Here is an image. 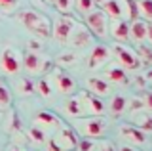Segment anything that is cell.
<instances>
[{
    "label": "cell",
    "mask_w": 152,
    "mask_h": 151,
    "mask_svg": "<svg viewBox=\"0 0 152 151\" xmlns=\"http://www.w3.org/2000/svg\"><path fill=\"white\" fill-rule=\"evenodd\" d=\"M10 105H12V92L6 82L0 81V109H8Z\"/></svg>",
    "instance_id": "cell-25"
},
{
    "label": "cell",
    "mask_w": 152,
    "mask_h": 151,
    "mask_svg": "<svg viewBox=\"0 0 152 151\" xmlns=\"http://www.w3.org/2000/svg\"><path fill=\"white\" fill-rule=\"evenodd\" d=\"M133 2H137V0H133Z\"/></svg>",
    "instance_id": "cell-36"
},
{
    "label": "cell",
    "mask_w": 152,
    "mask_h": 151,
    "mask_svg": "<svg viewBox=\"0 0 152 151\" xmlns=\"http://www.w3.org/2000/svg\"><path fill=\"white\" fill-rule=\"evenodd\" d=\"M129 38L139 42V44H145L146 40L150 38V23L142 17H137L129 23Z\"/></svg>",
    "instance_id": "cell-10"
},
{
    "label": "cell",
    "mask_w": 152,
    "mask_h": 151,
    "mask_svg": "<svg viewBox=\"0 0 152 151\" xmlns=\"http://www.w3.org/2000/svg\"><path fill=\"white\" fill-rule=\"evenodd\" d=\"M78 130L82 132L84 138H91V140H97V138H103L108 130V122L103 115H97V117H82L78 119Z\"/></svg>",
    "instance_id": "cell-3"
},
{
    "label": "cell",
    "mask_w": 152,
    "mask_h": 151,
    "mask_svg": "<svg viewBox=\"0 0 152 151\" xmlns=\"http://www.w3.org/2000/svg\"><path fill=\"white\" fill-rule=\"evenodd\" d=\"M17 92L19 96H32L36 92V84L31 77H21L17 81Z\"/></svg>",
    "instance_id": "cell-21"
},
{
    "label": "cell",
    "mask_w": 152,
    "mask_h": 151,
    "mask_svg": "<svg viewBox=\"0 0 152 151\" xmlns=\"http://www.w3.org/2000/svg\"><path fill=\"white\" fill-rule=\"evenodd\" d=\"M65 111L69 117L72 119H82L86 117V107H84V100H82V92H76L69 98V101L65 103Z\"/></svg>",
    "instance_id": "cell-18"
},
{
    "label": "cell",
    "mask_w": 152,
    "mask_h": 151,
    "mask_svg": "<svg viewBox=\"0 0 152 151\" xmlns=\"http://www.w3.org/2000/svg\"><path fill=\"white\" fill-rule=\"evenodd\" d=\"M0 69L6 75H17L23 69V56L12 46L4 48L0 54Z\"/></svg>",
    "instance_id": "cell-8"
},
{
    "label": "cell",
    "mask_w": 152,
    "mask_h": 151,
    "mask_svg": "<svg viewBox=\"0 0 152 151\" xmlns=\"http://www.w3.org/2000/svg\"><path fill=\"white\" fill-rule=\"evenodd\" d=\"M126 109H127L126 96H120V94L112 96V100H110V113L112 115H122V113H126Z\"/></svg>",
    "instance_id": "cell-23"
},
{
    "label": "cell",
    "mask_w": 152,
    "mask_h": 151,
    "mask_svg": "<svg viewBox=\"0 0 152 151\" xmlns=\"http://www.w3.org/2000/svg\"><path fill=\"white\" fill-rule=\"evenodd\" d=\"M104 81L107 82H116V84H126L127 82V75H126V69H122L120 65H110L104 73Z\"/></svg>",
    "instance_id": "cell-20"
},
{
    "label": "cell",
    "mask_w": 152,
    "mask_h": 151,
    "mask_svg": "<svg viewBox=\"0 0 152 151\" xmlns=\"http://www.w3.org/2000/svg\"><path fill=\"white\" fill-rule=\"evenodd\" d=\"M53 4H55V10L59 12L61 16H70V12H72V8H74L72 0H53Z\"/></svg>",
    "instance_id": "cell-27"
},
{
    "label": "cell",
    "mask_w": 152,
    "mask_h": 151,
    "mask_svg": "<svg viewBox=\"0 0 152 151\" xmlns=\"http://www.w3.org/2000/svg\"><path fill=\"white\" fill-rule=\"evenodd\" d=\"M76 21L70 16H59L55 21H51V36L57 42H66L70 31L74 29Z\"/></svg>",
    "instance_id": "cell-9"
},
{
    "label": "cell",
    "mask_w": 152,
    "mask_h": 151,
    "mask_svg": "<svg viewBox=\"0 0 152 151\" xmlns=\"http://www.w3.org/2000/svg\"><path fill=\"white\" fill-rule=\"evenodd\" d=\"M34 124L36 126H40V128H44L46 132L50 130V132H53L57 130L63 122H61V119L55 115L53 111H50V109H42V111H38L36 115H34Z\"/></svg>",
    "instance_id": "cell-11"
},
{
    "label": "cell",
    "mask_w": 152,
    "mask_h": 151,
    "mask_svg": "<svg viewBox=\"0 0 152 151\" xmlns=\"http://www.w3.org/2000/svg\"><path fill=\"white\" fill-rule=\"evenodd\" d=\"M76 144H78V136L76 132L66 124H61L57 130L48 140V151H74Z\"/></svg>",
    "instance_id": "cell-2"
},
{
    "label": "cell",
    "mask_w": 152,
    "mask_h": 151,
    "mask_svg": "<svg viewBox=\"0 0 152 151\" xmlns=\"http://www.w3.org/2000/svg\"><path fill=\"white\" fill-rule=\"evenodd\" d=\"M19 19H21V23L28 31L34 33L40 38L51 36V19L48 16H44L42 12L31 10V8H28V10H21L19 12Z\"/></svg>",
    "instance_id": "cell-1"
},
{
    "label": "cell",
    "mask_w": 152,
    "mask_h": 151,
    "mask_svg": "<svg viewBox=\"0 0 152 151\" xmlns=\"http://www.w3.org/2000/svg\"><path fill=\"white\" fill-rule=\"evenodd\" d=\"M112 54L118 59V65L126 71H137L141 69V58L137 56V52L129 48V46L122 44V42H114L112 44Z\"/></svg>",
    "instance_id": "cell-5"
},
{
    "label": "cell",
    "mask_w": 152,
    "mask_h": 151,
    "mask_svg": "<svg viewBox=\"0 0 152 151\" xmlns=\"http://www.w3.org/2000/svg\"><path fill=\"white\" fill-rule=\"evenodd\" d=\"M51 2H53V0H51Z\"/></svg>",
    "instance_id": "cell-37"
},
{
    "label": "cell",
    "mask_w": 152,
    "mask_h": 151,
    "mask_svg": "<svg viewBox=\"0 0 152 151\" xmlns=\"http://www.w3.org/2000/svg\"><path fill=\"white\" fill-rule=\"evenodd\" d=\"M95 151H116V147H114L112 141L103 140V141H97V147H95Z\"/></svg>",
    "instance_id": "cell-31"
},
{
    "label": "cell",
    "mask_w": 152,
    "mask_h": 151,
    "mask_svg": "<svg viewBox=\"0 0 152 151\" xmlns=\"http://www.w3.org/2000/svg\"><path fill=\"white\" fill-rule=\"evenodd\" d=\"M91 38H93V35L89 33L88 27H86V25H78V23H76L74 29L70 31L66 42H69L72 48H84V46H88L89 42H91Z\"/></svg>",
    "instance_id": "cell-12"
},
{
    "label": "cell",
    "mask_w": 152,
    "mask_h": 151,
    "mask_svg": "<svg viewBox=\"0 0 152 151\" xmlns=\"http://www.w3.org/2000/svg\"><path fill=\"white\" fill-rule=\"evenodd\" d=\"M110 48L108 46H104V44H97L95 48L91 50V54H89V58H88V67L89 69H99V67H103L104 63H107L108 59H110Z\"/></svg>",
    "instance_id": "cell-14"
},
{
    "label": "cell",
    "mask_w": 152,
    "mask_h": 151,
    "mask_svg": "<svg viewBox=\"0 0 152 151\" xmlns=\"http://www.w3.org/2000/svg\"><path fill=\"white\" fill-rule=\"evenodd\" d=\"M108 29H110V36L116 42H127L129 40V21L126 19H110L108 21Z\"/></svg>",
    "instance_id": "cell-15"
},
{
    "label": "cell",
    "mask_w": 152,
    "mask_h": 151,
    "mask_svg": "<svg viewBox=\"0 0 152 151\" xmlns=\"http://www.w3.org/2000/svg\"><path fill=\"white\" fill-rule=\"evenodd\" d=\"M137 12H139V17L142 13V19L148 21L152 16V2L150 0H137Z\"/></svg>",
    "instance_id": "cell-26"
},
{
    "label": "cell",
    "mask_w": 152,
    "mask_h": 151,
    "mask_svg": "<svg viewBox=\"0 0 152 151\" xmlns=\"http://www.w3.org/2000/svg\"><path fill=\"white\" fill-rule=\"evenodd\" d=\"M82 100H84V107H86V117H97L104 113V103L97 96L89 94L88 90H82Z\"/></svg>",
    "instance_id": "cell-16"
},
{
    "label": "cell",
    "mask_w": 152,
    "mask_h": 151,
    "mask_svg": "<svg viewBox=\"0 0 152 151\" xmlns=\"http://www.w3.org/2000/svg\"><path fill=\"white\" fill-rule=\"evenodd\" d=\"M86 86H88V92L93 96H110L112 94V84L107 82L103 77H88Z\"/></svg>",
    "instance_id": "cell-17"
},
{
    "label": "cell",
    "mask_w": 152,
    "mask_h": 151,
    "mask_svg": "<svg viewBox=\"0 0 152 151\" xmlns=\"http://www.w3.org/2000/svg\"><path fill=\"white\" fill-rule=\"evenodd\" d=\"M120 151H133V147H129V145H124Z\"/></svg>",
    "instance_id": "cell-34"
},
{
    "label": "cell",
    "mask_w": 152,
    "mask_h": 151,
    "mask_svg": "<svg viewBox=\"0 0 152 151\" xmlns=\"http://www.w3.org/2000/svg\"><path fill=\"white\" fill-rule=\"evenodd\" d=\"M120 134L126 140H129L135 145H146L148 144V132H145L139 128L137 124H122L120 126Z\"/></svg>",
    "instance_id": "cell-13"
},
{
    "label": "cell",
    "mask_w": 152,
    "mask_h": 151,
    "mask_svg": "<svg viewBox=\"0 0 152 151\" xmlns=\"http://www.w3.org/2000/svg\"><path fill=\"white\" fill-rule=\"evenodd\" d=\"M4 151H25V147H21V145H15V144H10Z\"/></svg>",
    "instance_id": "cell-33"
},
{
    "label": "cell",
    "mask_w": 152,
    "mask_h": 151,
    "mask_svg": "<svg viewBox=\"0 0 152 151\" xmlns=\"http://www.w3.org/2000/svg\"><path fill=\"white\" fill-rule=\"evenodd\" d=\"M17 6H19V0H0V10L6 13H12Z\"/></svg>",
    "instance_id": "cell-30"
},
{
    "label": "cell",
    "mask_w": 152,
    "mask_h": 151,
    "mask_svg": "<svg viewBox=\"0 0 152 151\" xmlns=\"http://www.w3.org/2000/svg\"><path fill=\"white\" fill-rule=\"evenodd\" d=\"M59 63H65V65H70V63H76V56L66 52V54H61L59 56Z\"/></svg>",
    "instance_id": "cell-32"
},
{
    "label": "cell",
    "mask_w": 152,
    "mask_h": 151,
    "mask_svg": "<svg viewBox=\"0 0 152 151\" xmlns=\"http://www.w3.org/2000/svg\"><path fill=\"white\" fill-rule=\"evenodd\" d=\"M86 27L89 29L93 36H99V38H104L108 35V17L107 13L99 8H95L93 12H89L86 16Z\"/></svg>",
    "instance_id": "cell-7"
},
{
    "label": "cell",
    "mask_w": 152,
    "mask_h": 151,
    "mask_svg": "<svg viewBox=\"0 0 152 151\" xmlns=\"http://www.w3.org/2000/svg\"><path fill=\"white\" fill-rule=\"evenodd\" d=\"M48 81H50L51 88H55L59 94H63V96H72V94L78 92V86H76V81L72 77H70L69 73H66L65 69L61 67H55L51 69V73L48 75Z\"/></svg>",
    "instance_id": "cell-4"
},
{
    "label": "cell",
    "mask_w": 152,
    "mask_h": 151,
    "mask_svg": "<svg viewBox=\"0 0 152 151\" xmlns=\"http://www.w3.org/2000/svg\"><path fill=\"white\" fill-rule=\"evenodd\" d=\"M34 84H36V92H40L42 96H46V98L51 96V92H53V88H51V84H50V81H48L46 77H40Z\"/></svg>",
    "instance_id": "cell-28"
},
{
    "label": "cell",
    "mask_w": 152,
    "mask_h": 151,
    "mask_svg": "<svg viewBox=\"0 0 152 151\" xmlns=\"http://www.w3.org/2000/svg\"><path fill=\"white\" fill-rule=\"evenodd\" d=\"M74 8L78 13H82V16H88L89 12H93L95 8H97V2L95 0H72Z\"/></svg>",
    "instance_id": "cell-24"
},
{
    "label": "cell",
    "mask_w": 152,
    "mask_h": 151,
    "mask_svg": "<svg viewBox=\"0 0 152 151\" xmlns=\"http://www.w3.org/2000/svg\"><path fill=\"white\" fill-rule=\"evenodd\" d=\"M95 2H99V4H103V2H104V0H95Z\"/></svg>",
    "instance_id": "cell-35"
},
{
    "label": "cell",
    "mask_w": 152,
    "mask_h": 151,
    "mask_svg": "<svg viewBox=\"0 0 152 151\" xmlns=\"http://www.w3.org/2000/svg\"><path fill=\"white\" fill-rule=\"evenodd\" d=\"M103 12L107 13V17H112V19H124L126 17V10H124L120 0H104Z\"/></svg>",
    "instance_id": "cell-19"
},
{
    "label": "cell",
    "mask_w": 152,
    "mask_h": 151,
    "mask_svg": "<svg viewBox=\"0 0 152 151\" xmlns=\"http://www.w3.org/2000/svg\"><path fill=\"white\" fill-rule=\"evenodd\" d=\"M28 138L34 141V144L46 145V144H48V140H50V134H48V132H46L44 128H40V126L32 124L31 128H28Z\"/></svg>",
    "instance_id": "cell-22"
},
{
    "label": "cell",
    "mask_w": 152,
    "mask_h": 151,
    "mask_svg": "<svg viewBox=\"0 0 152 151\" xmlns=\"http://www.w3.org/2000/svg\"><path fill=\"white\" fill-rule=\"evenodd\" d=\"M95 147H97V140L80 138L78 144H76V149H74V151H95Z\"/></svg>",
    "instance_id": "cell-29"
},
{
    "label": "cell",
    "mask_w": 152,
    "mask_h": 151,
    "mask_svg": "<svg viewBox=\"0 0 152 151\" xmlns=\"http://www.w3.org/2000/svg\"><path fill=\"white\" fill-rule=\"evenodd\" d=\"M23 69L27 71V77H44L51 69V61L40 56L38 52H25L23 56Z\"/></svg>",
    "instance_id": "cell-6"
}]
</instances>
